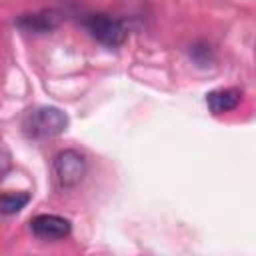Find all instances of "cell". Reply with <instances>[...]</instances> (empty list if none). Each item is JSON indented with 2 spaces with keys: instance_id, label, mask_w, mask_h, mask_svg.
I'll use <instances>...</instances> for the list:
<instances>
[{
  "instance_id": "3",
  "label": "cell",
  "mask_w": 256,
  "mask_h": 256,
  "mask_svg": "<svg viewBox=\"0 0 256 256\" xmlns=\"http://www.w3.org/2000/svg\"><path fill=\"white\" fill-rule=\"evenodd\" d=\"M86 158L76 150H64L54 158V176L60 188H72L86 176Z\"/></svg>"
},
{
  "instance_id": "5",
  "label": "cell",
  "mask_w": 256,
  "mask_h": 256,
  "mask_svg": "<svg viewBox=\"0 0 256 256\" xmlns=\"http://www.w3.org/2000/svg\"><path fill=\"white\" fill-rule=\"evenodd\" d=\"M62 22V16L58 10H40L32 14H24L16 20V26L28 34H48L56 30Z\"/></svg>"
},
{
  "instance_id": "7",
  "label": "cell",
  "mask_w": 256,
  "mask_h": 256,
  "mask_svg": "<svg viewBox=\"0 0 256 256\" xmlns=\"http://www.w3.org/2000/svg\"><path fill=\"white\" fill-rule=\"evenodd\" d=\"M28 202H30V194L28 192H6V194H0V214H4V216L16 214Z\"/></svg>"
},
{
  "instance_id": "6",
  "label": "cell",
  "mask_w": 256,
  "mask_h": 256,
  "mask_svg": "<svg viewBox=\"0 0 256 256\" xmlns=\"http://www.w3.org/2000/svg\"><path fill=\"white\" fill-rule=\"evenodd\" d=\"M242 100V92L238 88H218L206 94V104L212 114H224L234 110Z\"/></svg>"
},
{
  "instance_id": "4",
  "label": "cell",
  "mask_w": 256,
  "mask_h": 256,
  "mask_svg": "<svg viewBox=\"0 0 256 256\" xmlns=\"http://www.w3.org/2000/svg\"><path fill=\"white\" fill-rule=\"evenodd\" d=\"M30 230L42 240H62L70 234L72 224L70 220L56 214H38L30 220Z\"/></svg>"
},
{
  "instance_id": "2",
  "label": "cell",
  "mask_w": 256,
  "mask_h": 256,
  "mask_svg": "<svg viewBox=\"0 0 256 256\" xmlns=\"http://www.w3.org/2000/svg\"><path fill=\"white\" fill-rule=\"evenodd\" d=\"M86 28L94 40H98L104 46H120L126 40V26L108 14H90L86 18Z\"/></svg>"
},
{
  "instance_id": "1",
  "label": "cell",
  "mask_w": 256,
  "mask_h": 256,
  "mask_svg": "<svg viewBox=\"0 0 256 256\" xmlns=\"http://www.w3.org/2000/svg\"><path fill=\"white\" fill-rule=\"evenodd\" d=\"M68 116L56 106H40L30 110L24 120V130L32 138H50L66 130Z\"/></svg>"
}]
</instances>
